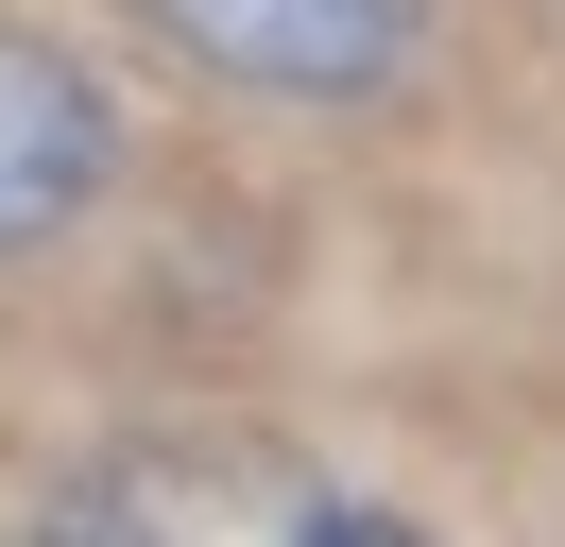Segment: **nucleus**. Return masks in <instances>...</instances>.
Segmentation results:
<instances>
[{"label":"nucleus","mask_w":565,"mask_h":547,"mask_svg":"<svg viewBox=\"0 0 565 547\" xmlns=\"http://www.w3.org/2000/svg\"><path fill=\"white\" fill-rule=\"evenodd\" d=\"M120 171V103L86 86L52 34H0V257L18 239H70Z\"/></svg>","instance_id":"3"},{"label":"nucleus","mask_w":565,"mask_h":547,"mask_svg":"<svg viewBox=\"0 0 565 547\" xmlns=\"http://www.w3.org/2000/svg\"><path fill=\"white\" fill-rule=\"evenodd\" d=\"M154 34H172L189 68H223V86H275V103H360L412 68L428 0H138Z\"/></svg>","instance_id":"2"},{"label":"nucleus","mask_w":565,"mask_h":547,"mask_svg":"<svg viewBox=\"0 0 565 547\" xmlns=\"http://www.w3.org/2000/svg\"><path fill=\"white\" fill-rule=\"evenodd\" d=\"M35 547H428V530L275 444H120L35 513Z\"/></svg>","instance_id":"1"}]
</instances>
